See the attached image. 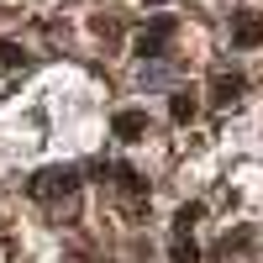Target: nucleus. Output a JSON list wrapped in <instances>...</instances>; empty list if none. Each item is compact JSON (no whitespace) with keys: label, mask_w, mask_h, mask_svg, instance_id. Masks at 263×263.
<instances>
[{"label":"nucleus","mask_w":263,"mask_h":263,"mask_svg":"<svg viewBox=\"0 0 263 263\" xmlns=\"http://www.w3.org/2000/svg\"><path fill=\"white\" fill-rule=\"evenodd\" d=\"M142 6H163V0H142Z\"/></svg>","instance_id":"obj_10"},{"label":"nucleus","mask_w":263,"mask_h":263,"mask_svg":"<svg viewBox=\"0 0 263 263\" xmlns=\"http://www.w3.org/2000/svg\"><path fill=\"white\" fill-rule=\"evenodd\" d=\"M27 190H32V200H58V195H74V190H79V168H42Z\"/></svg>","instance_id":"obj_1"},{"label":"nucleus","mask_w":263,"mask_h":263,"mask_svg":"<svg viewBox=\"0 0 263 263\" xmlns=\"http://www.w3.org/2000/svg\"><path fill=\"white\" fill-rule=\"evenodd\" d=\"M200 216H205V205H200V200H190V205H179V211H174V232H179V237H190V227L200 221Z\"/></svg>","instance_id":"obj_6"},{"label":"nucleus","mask_w":263,"mask_h":263,"mask_svg":"<svg viewBox=\"0 0 263 263\" xmlns=\"http://www.w3.org/2000/svg\"><path fill=\"white\" fill-rule=\"evenodd\" d=\"M211 95L221 100V105H232L237 95H242V74H216V79H211Z\"/></svg>","instance_id":"obj_5"},{"label":"nucleus","mask_w":263,"mask_h":263,"mask_svg":"<svg viewBox=\"0 0 263 263\" xmlns=\"http://www.w3.org/2000/svg\"><path fill=\"white\" fill-rule=\"evenodd\" d=\"M168 37H174V21H168V16H153V27L137 37V53H142V58H163Z\"/></svg>","instance_id":"obj_2"},{"label":"nucleus","mask_w":263,"mask_h":263,"mask_svg":"<svg viewBox=\"0 0 263 263\" xmlns=\"http://www.w3.org/2000/svg\"><path fill=\"white\" fill-rule=\"evenodd\" d=\"M232 42L237 48H263V16H237L232 21Z\"/></svg>","instance_id":"obj_4"},{"label":"nucleus","mask_w":263,"mask_h":263,"mask_svg":"<svg viewBox=\"0 0 263 263\" xmlns=\"http://www.w3.org/2000/svg\"><path fill=\"white\" fill-rule=\"evenodd\" d=\"M195 111H200V105H195V95H190V90L168 100V116H174V121H179V126H190V121H195Z\"/></svg>","instance_id":"obj_7"},{"label":"nucleus","mask_w":263,"mask_h":263,"mask_svg":"<svg viewBox=\"0 0 263 263\" xmlns=\"http://www.w3.org/2000/svg\"><path fill=\"white\" fill-rule=\"evenodd\" d=\"M111 132L121 142H142L147 137V111H116L111 116Z\"/></svg>","instance_id":"obj_3"},{"label":"nucleus","mask_w":263,"mask_h":263,"mask_svg":"<svg viewBox=\"0 0 263 263\" xmlns=\"http://www.w3.org/2000/svg\"><path fill=\"white\" fill-rule=\"evenodd\" d=\"M0 63H6V69H16V63H21V48H16V42H0Z\"/></svg>","instance_id":"obj_9"},{"label":"nucleus","mask_w":263,"mask_h":263,"mask_svg":"<svg viewBox=\"0 0 263 263\" xmlns=\"http://www.w3.org/2000/svg\"><path fill=\"white\" fill-rule=\"evenodd\" d=\"M168 258H174V263H200V248H195L190 237H174V248H168Z\"/></svg>","instance_id":"obj_8"}]
</instances>
